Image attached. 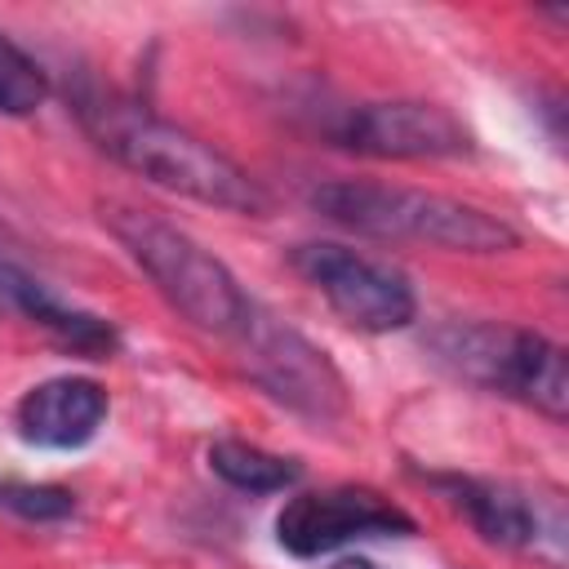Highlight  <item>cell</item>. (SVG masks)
I'll use <instances>...</instances> for the list:
<instances>
[{"label":"cell","mask_w":569,"mask_h":569,"mask_svg":"<svg viewBox=\"0 0 569 569\" xmlns=\"http://www.w3.org/2000/svg\"><path fill=\"white\" fill-rule=\"evenodd\" d=\"M76 111H80L89 138L111 160L133 169L138 178H147L164 191H178L187 200L213 204V209H231V213L267 209V191L258 187V178H249L213 142L178 129L173 120L147 111L142 102H129L116 93H80Z\"/></svg>","instance_id":"1"},{"label":"cell","mask_w":569,"mask_h":569,"mask_svg":"<svg viewBox=\"0 0 569 569\" xmlns=\"http://www.w3.org/2000/svg\"><path fill=\"white\" fill-rule=\"evenodd\" d=\"M311 204L360 236L378 240H422L449 253H507L516 249V227L480 204L440 196V191H418V187H387V182H325L311 191Z\"/></svg>","instance_id":"2"},{"label":"cell","mask_w":569,"mask_h":569,"mask_svg":"<svg viewBox=\"0 0 569 569\" xmlns=\"http://www.w3.org/2000/svg\"><path fill=\"white\" fill-rule=\"evenodd\" d=\"M102 222L124 244V253L151 276V284L169 298V307L182 311L196 329L231 338L244 325L253 302L244 298L236 276L187 231L133 204H102Z\"/></svg>","instance_id":"3"},{"label":"cell","mask_w":569,"mask_h":569,"mask_svg":"<svg viewBox=\"0 0 569 569\" xmlns=\"http://www.w3.org/2000/svg\"><path fill=\"white\" fill-rule=\"evenodd\" d=\"M240 342L244 369L249 378L280 405H289L293 413L311 418V422H338L347 413V382L333 369V360L302 338L293 325L267 316L262 307H249L244 325L231 333Z\"/></svg>","instance_id":"4"},{"label":"cell","mask_w":569,"mask_h":569,"mask_svg":"<svg viewBox=\"0 0 569 569\" xmlns=\"http://www.w3.org/2000/svg\"><path fill=\"white\" fill-rule=\"evenodd\" d=\"M289 262L347 325L365 333H396L409 329L418 316V293L391 262H378L333 240H307L289 253Z\"/></svg>","instance_id":"5"},{"label":"cell","mask_w":569,"mask_h":569,"mask_svg":"<svg viewBox=\"0 0 569 569\" xmlns=\"http://www.w3.org/2000/svg\"><path fill=\"white\" fill-rule=\"evenodd\" d=\"M413 516L369 485H329L293 493L276 516V542L289 556H325L360 538H409Z\"/></svg>","instance_id":"6"},{"label":"cell","mask_w":569,"mask_h":569,"mask_svg":"<svg viewBox=\"0 0 569 569\" xmlns=\"http://www.w3.org/2000/svg\"><path fill=\"white\" fill-rule=\"evenodd\" d=\"M485 542L538 551L560 560L565 551V511L560 498H538L507 480H480V476H427Z\"/></svg>","instance_id":"7"},{"label":"cell","mask_w":569,"mask_h":569,"mask_svg":"<svg viewBox=\"0 0 569 569\" xmlns=\"http://www.w3.org/2000/svg\"><path fill=\"white\" fill-rule=\"evenodd\" d=\"M338 142L373 160H449L471 151L467 124L453 111L418 98L351 107L338 124Z\"/></svg>","instance_id":"8"},{"label":"cell","mask_w":569,"mask_h":569,"mask_svg":"<svg viewBox=\"0 0 569 569\" xmlns=\"http://www.w3.org/2000/svg\"><path fill=\"white\" fill-rule=\"evenodd\" d=\"M107 387L80 373L44 378L13 405V427L36 449H80L107 422Z\"/></svg>","instance_id":"9"},{"label":"cell","mask_w":569,"mask_h":569,"mask_svg":"<svg viewBox=\"0 0 569 569\" xmlns=\"http://www.w3.org/2000/svg\"><path fill=\"white\" fill-rule=\"evenodd\" d=\"M0 302L13 307L18 316H27L31 325L49 329V333H53L58 342H67L71 351L93 356V360H107V356L116 351V342H120L116 329H111V320L62 302L44 280H36L31 271H22V267H13V262H4V258H0Z\"/></svg>","instance_id":"10"},{"label":"cell","mask_w":569,"mask_h":569,"mask_svg":"<svg viewBox=\"0 0 569 569\" xmlns=\"http://www.w3.org/2000/svg\"><path fill=\"white\" fill-rule=\"evenodd\" d=\"M502 396H516L538 413H547L551 422H565V409H569L565 351L533 329H516L507 373H502Z\"/></svg>","instance_id":"11"},{"label":"cell","mask_w":569,"mask_h":569,"mask_svg":"<svg viewBox=\"0 0 569 569\" xmlns=\"http://www.w3.org/2000/svg\"><path fill=\"white\" fill-rule=\"evenodd\" d=\"M209 467H213V476H222L240 493H284L302 480L298 458H284V453H271L262 445L231 440V436L209 445Z\"/></svg>","instance_id":"12"},{"label":"cell","mask_w":569,"mask_h":569,"mask_svg":"<svg viewBox=\"0 0 569 569\" xmlns=\"http://www.w3.org/2000/svg\"><path fill=\"white\" fill-rule=\"evenodd\" d=\"M44 98H49L44 67L22 44L0 36V116H31L44 107Z\"/></svg>","instance_id":"13"},{"label":"cell","mask_w":569,"mask_h":569,"mask_svg":"<svg viewBox=\"0 0 569 569\" xmlns=\"http://www.w3.org/2000/svg\"><path fill=\"white\" fill-rule=\"evenodd\" d=\"M0 507L27 516V520H62L76 511V498L58 485H9L0 489Z\"/></svg>","instance_id":"14"},{"label":"cell","mask_w":569,"mask_h":569,"mask_svg":"<svg viewBox=\"0 0 569 569\" xmlns=\"http://www.w3.org/2000/svg\"><path fill=\"white\" fill-rule=\"evenodd\" d=\"M329 569H382V565H373V560H365V556H342V560H333Z\"/></svg>","instance_id":"15"}]
</instances>
